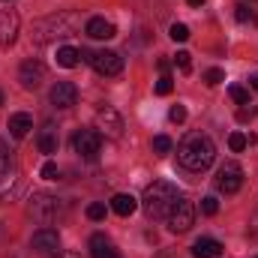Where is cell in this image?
Wrapping results in <instances>:
<instances>
[{"label": "cell", "instance_id": "6da1fadb", "mask_svg": "<svg viewBox=\"0 0 258 258\" xmlns=\"http://www.w3.org/2000/svg\"><path fill=\"white\" fill-rule=\"evenodd\" d=\"M213 159H216V144H213V138L204 135V132H189V135L177 144V162H180L186 171H195V174H198V171L210 168Z\"/></svg>", "mask_w": 258, "mask_h": 258}, {"label": "cell", "instance_id": "7a4b0ae2", "mask_svg": "<svg viewBox=\"0 0 258 258\" xmlns=\"http://www.w3.org/2000/svg\"><path fill=\"white\" fill-rule=\"evenodd\" d=\"M75 24H78V18L69 15V12H54L48 18H39L33 24V42L45 45V42H54V39H66V36L75 33Z\"/></svg>", "mask_w": 258, "mask_h": 258}, {"label": "cell", "instance_id": "3957f363", "mask_svg": "<svg viewBox=\"0 0 258 258\" xmlns=\"http://www.w3.org/2000/svg\"><path fill=\"white\" fill-rule=\"evenodd\" d=\"M141 201H144V210H147L150 219H165L168 210H171V204L177 201V189L168 180H153L144 189V198Z\"/></svg>", "mask_w": 258, "mask_h": 258}, {"label": "cell", "instance_id": "277c9868", "mask_svg": "<svg viewBox=\"0 0 258 258\" xmlns=\"http://www.w3.org/2000/svg\"><path fill=\"white\" fill-rule=\"evenodd\" d=\"M30 216L39 222V225H54L60 216H63V201L57 195H48V192H36L30 198Z\"/></svg>", "mask_w": 258, "mask_h": 258}, {"label": "cell", "instance_id": "5b68a950", "mask_svg": "<svg viewBox=\"0 0 258 258\" xmlns=\"http://www.w3.org/2000/svg\"><path fill=\"white\" fill-rule=\"evenodd\" d=\"M81 60H87V63L93 66L99 75H105V78H114V75H120L123 72V57L117 54V51H87V48H81Z\"/></svg>", "mask_w": 258, "mask_h": 258}, {"label": "cell", "instance_id": "8992f818", "mask_svg": "<svg viewBox=\"0 0 258 258\" xmlns=\"http://www.w3.org/2000/svg\"><path fill=\"white\" fill-rule=\"evenodd\" d=\"M168 228L174 231V234H183V231H189L195 222V204L192 198H186V195H177V201L171 204V210H168Z\"/></svg>", "mask_w": 258, "mask_h": 258}, {"label": "cell", "instance_id": "52a82bcc", "mask_svg": "<svg viewBox=\"0 0 258 258\" xmlns=\"http://www.w3.org/2000/svg\"><path fill=\"white\" fill-rule=\"evenodd\" d=\"M72 147H75V153H78L81 159L93 162V159H99V153H102V135H99L96 129H78L75 138H72Z\"/></svg>", "mask_w": 258, "mask_h": 258}, {"label": "cell", "instance_id": "ba28073f", "mask_svg": "<svg viewBox=\"0 0 258 258\" xmlns=\"http://www.w3.org/2000/svg\"><path fill=\"white\" fill-rule=\"evenodd\" d=\"M240 186H243V168L237 162H231V159L222 162L219 171H216V189L225 195H234Z\"/></svg>", "mask_w": 258, "mask_h": 258}, {"label": "cell", "instance_id": "9c48e42d", "mask_svg": "<svg viewBox=\"0 0 258 258\" xmlns=\"http://www.w3.org/2000/svg\"><path fill=\"white\" fill-rule=\"evenodd\" d=\"M96 132L108 135V138H120L123 135V117L117 114V108L105 105V108L96 111Z\"/></svg>", "mask_w": 258, "mask_h": 258}, {"label": "cell", "instance_id": "30bf717a", "mask_svg": "<svg viewBox=\"0 0 258 258\" xmlns=\"http://www.w3.org/2000/svg\"><path fill=\"white\" fill-rule=\"evenodd\" d=\"M30 246H33V252H39V255H57L60 252V234H57V228H39L36 234H33V240H30Z\"/></svg>", "mask_w": 258, "mask_h": 258}, {"label": "cell", "instance_id": "8fae6325", "mask_svg": "<svg viewBox=\"0 0 258 258\" xmlns=\"http://www.w3.org/2000/svg\"><path fill=\"white\" fill-rule=\"evenodd\" d=\"M18 81H21L24 90H36L45 81V66L39 63V60H24V63L18 66Z\"/></svg>", "mask_w": 258, "mask_h": 258}, {"label": "cell", "instance_id": "7c38bea8", "mask_svg": "<svg viewBox=\"0 0 258 258\" xmlns=\"http://www.w3.org/2000/svg\"><path fill=\"white\" fill-rule=\"evenodd\" d=\"M75 99H78V87H75L72 81H57V84L51 87V105H54V108L66 111V108L75 105Z\"/></svg>", "mask_w": 258, "mask_h": 258}, {"label": "cell", "instance_id": "4fadbf2b", "mask_svg": "<svg viewBox=\"0 0 258 258\" xmlns=\"http://www.w3.org/2000/svg\"><path fill=\"white\" fill-rule=\"evenodd\" d=\"M18 36V15L15 9H0V45H12Z\"/></svg>", "mask_w": 258, "mask_h": 258}, {"label": "cell", "instance_id": "5bb4252c", "mask_svg": "<svg viewBox=\"0 0 258 258\" xmlns=\"http://www.w3.org/2000/svg\"><path fill=\"white\" fill-rule=\"evenodd\" d=\"M36 144H39V150H42L45 156L57 153V147H60V132H57V126H54V123H45V126L39 129Z\"/></svg>", "mask_w": 258, "mask_h": 258}, {"label": "cell", "instance_id": "9a60e30c", "mask_svg": "<svg viewBox=\"0 0 258 258\" xmlns=\"http://www.w3.org/2000/svg\"><path fill=\"white\" fill-rule=\"evenodd\" d=\"M87 36L90 39H114L117 36V27L108 18H90L87 21Z\"/></svg>", "mask_w": 258, "mask_h": 258}, {"label": "cell", "instance_id": "2e32d148", "mask_svg": "<svg viewBox=\"0 0 258 258\" xmlns=\"http://www.w3.org/2000/svg\"><path fill=\"white\" fill-rule=\"evenodd\" d=\"M90 255L93 258H120V252L114 249V243L105 234H93L90 237Z\"/></svg>", "mask_w": 258, "mask_h": 258}, {"label": "cell", "instance_id": "e0dca14e", "mask_svg": "<svg viewBox=\"0 0 258 258\" xmlns=\"http://www.w3.org/2000/svg\"><path fill=\"white\" fill-rule=\"evenodd\" d=\"M30 129H33V117H30L27 111H18V114L9 117V135H12V138H27Z\"/></svg>", "mask_w": 258, "mask_h": 258}, {"label": "cell", "instance_id": "ac0fdd59", "mask_svg": "<svg viewBox=\"0 0 258 258\" xmlns=\"http://www.w3.org/2000/svg\"><path fill=\"white\" fill-rule=\"evenodd\" d=\"M192 255L195 258H219L222 255V243L213 240V237H198L192 246Z\"/></svg>", "mask_w": 258, "mask_h": 258}, {"label": "cell", "instance_id": "d6986e66", "mask_svg": "<svg viewBox=\"0 0 258 258\" xmlns=\"http://www.w3.org/2000/svg\"><path fill=\"white\" fill-rule=\"evenodd\" d=\"M135 207H138V198L129 195V192H117L114 198H111V210H114L117 216H132Z\"/></svg>", "mask_w": 258, "mask_h": 258}, {"label": "cell", "instance_id": "ffe728a7", "mask_svg": "<svg viewBox=\"0 0 258 258\" xmlns=\"http://www.w3.org/2000/svg\"><path fill=\"white\" fill-rule=\"evenodd\" d=\"M81 60V51L78 48H72V45H63V48H57V66H63V69H72V66H78Z\"/></svg>", "mask_w": 258, "mask_h": 258}, {"label": "cell", "instance_id": "44dd1931", "mask_svg": "<svg viewBox=\"0 0 258 258\" xmlns=\"http://www.w3.org/2000/svg\"><path fill=\"white\" fill-rule=\"evenodd\" d=\"M12 171V150L6 147V141L0 138V180H6Z\"/></svg>", "mask_w": 258, "mask_h": 258}, {"label": "cell", "instance_id": "7402d4cb", "mask_svg": "<svg viewBox=\"0 0 258 258\" xmlns=\"http://www.w3.org/2000/svg\"><path fill=\"white\" fill-rule=\"evenodd\" d=\"M249 141H252V138H246L243 132H231V135H228V147H231L234 153H240V150H243Z\"/></svg>", "mask_w": 258, "mask_h": 258}, {"label": "cell", "instance_id": "603a6c76", "mask_svg": "<svg viewBox=\"0 0 258 258\" xmlns=\"http://www.w3.org/2000/svg\"><path fill=\"white\" fill-rule=\"evenodd\" d=\"M228 93H231V99H234L237 105H249V90H246V87L234 84V87H228Z\"/></svg>", "mask_w": 258, "mask_h": 258}, {"label": "cell", "instance_id": "cb8c5ba5", "mask_svg": "<svg viewBox=\"0 0 258 258\" xmlns=\"http://www.w3.org/2000/svg\"><path fill=\"white\" fill-rule=\"evenodd\" d=\"M168 36H171L174 42H186V39H189V27H186V24H171Z\"/></svg>", "mask_w": 258, "mask_h": 258}, {"label": "cell", "instance_id": "d4e9b609", "mask_svg": "<svg viewBox=\"0 0 258 258\" xmlns=\"http://www.w3.org/2000/svg\"><path fill=\"white\" fill-rule=\"evenodd\" d=\"M222 81H225V72H222V69H207V72H204V84H207V87H216V84H222Z\"/></svg>", "mask_w": 258, "mask_h": 258}, {"label": "cell", "instance_id": "484cf974", "mask_svg": "<svg viewBox=\"0 0 258 258\" xmlns=\"http://www.w3.org/2000/svg\"><path fill=\"white\" fill-rule=\"evenodd\" d=\"M201 213H204V216H216V213H219V201H216L213 195L201 198Z\"/></svg>", "mask_w": 258, "mask_h": 258}, {"label": "cell", "instance_id": "4316f807", "mask_svg": "<svg viewBox=\"0 0 258 258\" xmlns=\"http://www.w3.org/2000/svg\"><path fill=\"white\" fill-rule=\"evenodd\" d=\"M174 63H177L180 72H189V69H192V54H189V51H177V54H174Z\"/></svg>", "mask_w": 258, "mask_h": 258}, {"label": "cell", "instance_id": "83f0119b", "mask_svg": "<svg viewBox=\"0 0 258 258\" xmlns=\"http://www.w3.org/2000/svg\"><path fill=\"white\" fill-rule=\"evenodd\" d=\"M153 150H156L159 156H165V153L171 150V138H168V135H156V138H153Z\"/></svg>", "mask_w": 258, "mask_h": 258}, {"label": "cell", "instance_id": "f1b7e54d", "mask_svg": "<svg viewBox=\"0 0 258 258\" xmlns=\"http://www.w3.org/2000/svg\"><path fill=\"white\" fill-rule=\"evenodd\" d=\"M234 18H237L240 24H246V21L252 18V9H249L246 3H237V6H234Z\"/></svg>", "mask_w": 258, "mask_h": 258}, {"label": "cell", "instance_id": "f546056e", "mask_svg": "<svg viewBox=\"0 0 258 258\" xmlns=\"http://www.w3.org/2000/svg\"><path fill=\"white\" fill-rule=\"evenodd\" d=\"M39 174H42L45 180H57V177H60V168H57V162H45Z\"/></svg>", "mask_w": 258, "mask_h": 258}, {"label": "cell", "instance_id": "4dcf8cb0", "mask_svg": "<svg viewBox=\"0 0 258 258\" xmlns=\"http://www.w3.org/2000/svg\"><path fill=\"white\" fill-rule=\"evenodd\" d=\"M87 219H93V222H99V219H105V204H90L87 207Z\"/></svg>", "mask_w": 258, "mask_h": 258}, {"label": "cell", "instance_id": "1f68e13d", "mask_svg": "<svg viewBox=\"0 0 258 258\" xmlns=\"http://www.w3.org/2000/svg\"><path fill=\"white\" fill-rule=\"evenodd\" d=\"M171 90H174V84H171V78H168V75H162V78L156 81V93H159V96H168Z\"/></svg>", "mask_w": 258, "mask_h": 258}, {"label": "cell", "instance_id": "d6a6232c", "mask_svg": "<svg viewBox=\"0 0 258 258\" xmlns=\"http://www.w3.org/2000/svg\"><path fill=\"white\" fill-rule=\"evenodd\" d=\"M168 120H171V123H183V120H186V108H183V105H171Z\"/></svg>", "mask_w": 258, "mask_h": 258}, {"label": "cell", "instance_id": "836d02e7", "mask_svg": "<svg viewBox=\"0 0 258 258\" xmlns=\"http://www.w3.org/2000/svg\"><path fill=\"white\" fill-rule=\"evenodd\" d=\"M252 114H255V111H252V108H249V111H246V108H240V114H237V117H240V120H249V117H252Z\"/></svg>", "mask_w": 258, "mask_h": 258}, {"label": "cell", "instance_id": "e575fe53", "mask_svg": "<svg viewBox=\"0 0 258 258\" xmlns=\"http://www.w3.org/2000/svg\"><path fill=\"white\" fill-rule=\"evenodd\" d=\"M51 258H81L78 252H57V255H51Z\"/></svg>", "mask_w": 258, "mask_h": 258}, {"label": "cell", "instance_id": "d590c367", "mask_svg": "<svg viewBox=\"0 0 258 258\" xmlns=\"http://www.w3.org/2000/svg\"><path fill=\"white\" fill-rule=\"evenodd\" d=\"M186 3H189V6H201V3H204V0H186Z\"/></svg>", "mask_w": 258, "mask_h": 258}, {"label": "cell", "instance_id": "8d00e7d4", "mask_svg": "<svg viewBox=\"0 0 258 258\" xmlns=\"http://www.w3.org/2000/svg\"><path fill=\"white\" fill-rule=\"evenodd\" d=\"M252 87H255V90H258V75H255V78H252Z\"/></svg>", "mask_w": 258, "mask_h": 258}, {"label": "cell", "instance_id": "74e56055", "mask_svg": "<svg viewBox=\"0 0 258 258\" xmlns=\"http://www.w3.org/2000/svg\"><path fill=\"white\" fill-rule=\"evenodd\" d=\"M0 105H3V90H0Z\"/></svg>", "mask_w": 258, "mask_h": 258}]
</instances>
